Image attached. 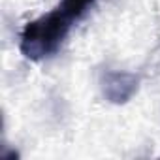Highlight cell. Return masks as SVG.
Instances as JSON below:
<instances>
[{
  "instance_id": "1",
  "label": "cell",
  "mask_w": 160,
  "mask_h": 160,
  "mask_svg": "<svg viewBox=\"0 0 160 160\" xmlns=\"http://www.w3.org/2000/svg\"><path fill=\"white\" fill-rule=\"evenodd\" d=\"M72 25H73V19L66 15L60 8H55L53 12L27 23L19 42L21 55L32 62L43 60L45 57L55 55L60 49L62 42L66 40Z\"/></svg>"
},
{
  "instance_id": "2",
  "label": "cell",
  "mask_w": 160,
  "mask_h": 160,
  "mask_svg": "<svg viewBox=\"0 0 160 160\" xmlns=\"http://www.w3.org/2000/svg\"><path fill=\"white\" fill-rule=\"evenodd\" d=\"M138 87H139V77L130 72L108 70L102 73L100 79V89L104 98L115 106H122L130 102L132 96L138 92Z\"/></svg>"
},
{
  "instance_id": "3",
  "label": "cell",
  "mask_w": 160,
  "mask_h": 160,
  "mask_svg": "<svg viewBox=\"0 0 160 160\" xmlns=\"http://www.w3.org/2000/svg\"><path fill=\"white\" fill-rule=\"evenodd\" d=\"M96 2V0H60V4H58V8L66 13V15H70L73 21H79L87 12H89V8L92 6Z\"/></svg>"
}]
</instances>
